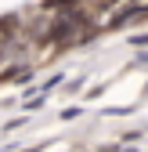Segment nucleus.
Wrapping results in <instances>:
<instances>
[{"label":"nucleus","instance_id":"f257e3e1","mask_svg":"<svg viewBox=\"0 0 148 152\" xmlns=\"http://www.w3.org/2000/svg\"><path fill=\"white\" fill-rule=\"evenodd\" d=\"M83 26H87V15H83V11H69V15H62V18H54V26L47 29V44H58V40H65V36L80 33Z\"/></svg>","mask_w":148,"mask_h":152},{"label":"nucleus","instance_id":"f03ea898","mask_svg":"<svg viewBox=\"0 0 148 152\" xmlns=\"http://www.w3.org/2000/svg\"><path fill=\"white\" fill-rule=\"evenodd\" d=\"M148 18V0H134L130 7H123L112 22H108V29H123V26H130V22H144Z\"/></svg>","mask_w":148,"mask_h":152},{"label":"nucleus","instance_id":"7ed1b4c3","mask_svg":"<svg viewBox=\"0 0 148 152\" xmlns=\"http://www.w3.org/2000/svg\"><path fill=\"white\" fill-rule=\"evenodd\" d=\"M148 44V33H141V36H134V40H130V47H144Z\"/></svg>","mask_w":148,"mask_h":152}]
</instances>
